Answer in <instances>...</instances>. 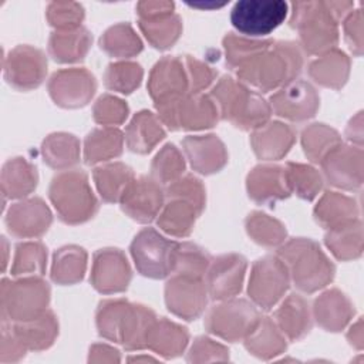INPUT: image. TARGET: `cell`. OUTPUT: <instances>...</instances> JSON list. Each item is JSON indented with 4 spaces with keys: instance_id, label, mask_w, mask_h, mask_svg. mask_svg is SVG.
I'll return each mask as SVG.
<instances>
[{
    "instance_id": "obj_1",
    "label": "cell",
    "mask_w": 364,
    "mask_h": 364,
    "mask_svg": "<svg viewBox=\"0 0 364 364\" xmlns=\"http://www.w3.org/2000/svg\"><path fill=\"white\" fill-rule=\"evenodd\" d=\"M301 65L303 57L294 43L273 41L235 71L242 82L267 92L296 80Z\"/></svg>"
},
{
    "instance_id": "obj_2",
    "label": "cell",
    "mask_w": 364,
    "mask_h": 364,
    "mask_svg": "<svg viewBox=\"0 0 364 364\" xmlns=\"http://www.w3.org/2000/svg\"><path fill=\"white\" fill-rule=\"evenodd\" d=\"M155 320L151 309L124 299L104 300L97 311L98 333L127 350L146 348V337Z\"/></svg>"
},
{
    "instance_id": "obj_3",
    "label": "cell",
    "mask_w": 364,
    "mask_h": 364,
    "mask_svg": "<svg viewBox=\"0 0 364 364\" xmlns=\"http://www.w3.org/2000/svg\"><path fill=\"white\" fill-rule=\"evenodd\" d=\"M210 98L216 104L219 117L242 129H256L264 125L272 114L270 104L242 81L223 75L212 88Z\"/></svg>"
},
{
    "instance_id": "obj_4",
    "label": "cell",
    "mask_w": 364,
    "mask_h": 364,
    "mask_svg": "<svg viewBox=\"0 0 364 364\" xmlns=\"http://www.w3.org/2000/svg\"><path fill=\"white\" fill-rule=\"evenodd\" d=\"M277 256L287 267L293 283L304 293L327 286L334 277V264L311 239H290L279 247Z\"/></svg>"
},
{
    "instance_id": "obj_5",
    "label": "cell",
    "mask_w": 364,
    "mask_h": 364,
    "mask_svg": "<svg viewBox=\"0 0 364 364\" xmlns=\"http://www.w3.org/2000/svg\"><path fill=\"white\" fill-rule=\"evenodd\" d=\"M48 195L60 219L68 225L87 222L98 210L88 176L81 169H65L55 175Z\"/></svg>"
},
{
    "instance_id": "obj_6",
    "label": "cell",
    "mask_w": 364,
    "mask_h": 364,
    "mask_svg": "<svg viewBox=\"0 0 364 364\" xmlns=\"http://www.w3.org/2000/svg\"><path fill=\"white\" fill-rule=\"evenodd\" d=\"M290 21L299 30L301 46L307 53L321 55L336 48L338 43V20L330 10L328 3H294Z\"/></svg>"
},
{
    "instance_id": "obj_7",
    "label": "cell",
    "mask_w": 364,
    "mask_h": 364,
    "mask_svg": "<svg viewBox=\"0 0 364 364\" xmlns=\"http://www.w3.org/2000/svg\"><path fill=\"white\" fill-rule=\"evenodd\" d=\"M50 300V286L38 276H27L16 282L3 280L1 314L3 321H28L44 311Z\"/></svg>"
},
{
    "instance_id": "obj_8",
    "label": "cell",
    "mask_w": 364,
    "mask_h": 364,
    "mask_svg": "<svg viewBox=\"0 0 364 364\" xmlns=\"http://www.w3.org/2000/svg\"><path fill=\"white\" fill-rule=\"evenodd\" d=\"M176 243L164 237L154 228H144L134 237L129 247L136 270L152 279L171 276Z\"/></svg>"
},
{
    "instance_id": "obj_9",
    "label": "cell",
    "mask_w": 364,
    "mask_h": 364,
    "mask_svg": "<svg viewBox=\"0 0 364 364\" xmlns=\"http://www.w3.org/2000/svg\"><path fill=\"white\" fill-rule=\"evenodd\" d=\"M259 318L260 314L253 303L230 297L209 310L205 326L209 333L223 340L237 341L245 340Z\"/></svg>"
},
{
    "instance_id": "obj_10",
    "label": "cell",
    "mask_w": 364,
    "mask_h": 364,
    "mask_svg": "<svg viewBox=\"0 0 364 364\" xmlns=\"http://www.w3.org/2000/svg\"><path fill=\"white\" fill-rule=\"evenodd\" d=\"M158 118L171 129H202L213 127L219 111L213 100L203 94H186L182 98L156 107Z\"/></svg>"
},
{
    "instance_id": "obj_11",
    "label": "cell",
    "mask_w": 364,
    "mask_h": 364,
    "mask_svg": "<svg viewBox=\"0 0 364 364\" xmlns=\"http://www.w3.org/2000/svg\"><path fill=\"white\" fill-rule=\"evenodd\" d=\"M289 13L283 0H243L230 11L232 26L245 36H266L277 28Z\"/></svg>"
},
{
    "instance_id": "obj_12",
    "label": "cell",
    "mask_w": 364,
    "mask_h": 364,
    "mask_svg": "<svg viewBox=\"0 0 364 364\" xmlns=\"http://www.w3.org/2000/svg\"><path fill=\"white\" fill-rule=\"evenodd\" d=\"M289 283L290 276L282 259L277 255L264 256L252 266L247 291L255 304L270 310L284 296Z\"/></svg>"
},
{
    "instance_id": "obj_13",
    "label": "cell",
    "mask_w": 364,
    "mask_h": 364,
    "mask_svg": "<svg viewBox=\"0 0 364 364\" xmlns=\"http://www.w3.org/2000/svg\"><path fill=\"white\" fill-rule=\"evenodd\" d=\"M208 296L205 279L195 276L172 274L165 286L168 310L185 320L200 316L206 307Z\"/></svg>"
},
{
    "instance_id": "obj_14",
    "label": "cell",
    "mask_w": 364,
    "mask_h": 364,
    "mask_svg": "<svg viewBox=\"0 0 364 364\" xmlns=\"http://www.w3.org/2000/svg\"><path fill=\"white\" fill-rule=\"evenodd\" d=\"M148 91L155 107L173 102L189 92V78L185 63L178 57H164L149 75Z\"/></svg>"
},
{
    "instance_id": "obj_15",
    "label": "cell",
    "mask_w": 364,
    "mask_h": 364,
    "mask_svg": "<svg viewBox=\"0 0 364 364\" xmlns=\"http://www.w3.org/2000/svg\"><path fill=\"white\" fill-rule=\"evenodd\" d=\"M318 105L320 98L316 88L304 80H293L270 97L272 111L296 122L311 118L317 112Z\"/></svg>"
},
{
    "instance_id": "obj_16",
    "label": "cell",
    "mask_w": 364,
    "mask_h": 364,
    "mask_svg": "<svg viewBox=\"0 0 364 364\" xmlns=\"http://www.w3.org/2000/svg\"><path fill=\"white\" fill-rule=\"evenodd\" d=\"M165 200V191L152 176L134 178L121 198L122 210L139 223L158 218Z\"/></svg>"
},
{
    "instance_id": "obj_17",
    "label": "cell",
    "mask_w": 364,
    "mask_h": 364,
    "mask_svg": "<svg viewBox=\"0 0 364 364\" xmlns=\"http://www.w3.org/2000/svg\"><path fill=\"white\" fill-rule=\"evenodd\" d=\"M321 168L326 179L337 188L354 191L363 185V149L361 146L344 145L331 149L323 159Z\"/></svg>"
},
{
    "instance_id": "obj_18",
    "label": "cell",
    "mask_w": 364,
    "mask_h": 364,
    "mask_svg": "<svg viewBox=\"0 0 364 364\" xmlns=\"http://www.w3.org/2000/svg\"><path fill=\"white\" fill-rule=\"evenodd\" d=\"M97 90L94 75L85 68H64L53 74L48 92L57 105L78 108L85 105Z\"/></svg>"
},
{
    "instance_id": "obj_19",
    "label": "cell",
    "mask_w": 364,
    "mask_h": 364,
    "mask_svg": "<svg viewBox=\"0 0 364 364\" xmlns=\"http://www.w3.org/2000/svg\"><path fill=\"white\" fill-rule=\"evenodd\" d=\"M246 259L230 253L210 260L205 274L208 294L213 300H226L235 297L240 290L246 273Z\"/></svg>"
},
{
    "instance_id": "obj_20",
    "label": "cell",
    "mask_w": 364,
    "mask_h": 364,
    "mask_svg": "<svg viewBox=\"0 0 364 364\" xmlns=\"http://www.w3.org/2000/svg\"><path fill=\"white\" fill-rule=\"evenodd\" d=\"M47 73V58L44 54L30 46H18L4 63V75L7 81L18 90H31L38 87Z\"/></svg>"
},
{
    "instance_id": "obj_21",
    "label": "cell",
    "mask_w": 364,
    "mask_h": 364,
    "mask_svg": "<svg viewBox=\"0 0 364 364\" xmlns=\"http://www.w3.org/2000/svg\"><path fill=\"white\" fill-rule=\"evenodd\" d=\"M131 282V269L125 255L118 249H101L95 252L91 269L92 286L104 293L124 291Z\"/></svg>"
},
{
    "instance_id": "obj_22",
    "label": "cell",
    "mask_w": 364,
    "mask_h": 364,
    "mask_svg": "<svg viewBox=\"0 0 364 364\" xmlns=\"http://www.w3.org/2000/svg\"><path fill=\"white\" fill-rule=\"evenodd\" d=\"M6 223L14 236L36 237L48 229L51 212L41 199H26L10 206Z\"/></svg>"
},
{
    "instance_id": "obj_23",
    "label": "cell",
    "mask_w": 364,
    "mask_h": 364,
    "mask_svg": "<svg viewBox=\"0 0 364 364\" xmlns=\"http://www.w3.org/2000/svg\"><path fill=\"white\" fill-rule=\"evenodd\" d=\"M246 186L249 196L257 203H274L291 193L284 168L272 164L253 168L247 175Z\"/></svg>"
},
{
    "instance_id": "obj_24",
    "label": "cell",
    "mask_w": 364,
    "mask_h": 364,
    "mask_svg": "<svg viewBox=\"0 0 364 364\" xmlns=\"http://www.w3.org/2000/svg\"><path fill=\"white\" fill-rule=\"evenodd\" d=\"M182 146L192 168L205 175L218 172L228 161L225 145L216 135H189Z\"/></svg>"
},
{
    "instance_id": "obj_25",
    "label": "cell",
    "mask_w": 364,
    "mask_h": 364,
    "mask_svg": "<svg viewBox=\"0 0 364 364\" xmlns=\"http://www.w3.org/2000/svg\"><path fill=\"white\" fill-rule=\"evenodd\" d=\"M296 141L294 129L283 122L273 121L256 128L252 132L250 144L260 159L272 161L283 158Z\"/></svg>"
},
{
    "instance_id": "obj_26",
    "label": "cell",
    "mask_w": 364,
    "mask_h": 364,
    "mask_svg": "<svg viewBox=\"0 0 364 364\" xmlns=\"http://www.w3.org/2000/svg\"><path fill=\"white\" fill-rule=\"evenodd\" d=\"M274 323L291 341L303 338L311 328L309 303L300 294H289L274 311Z\"/></svg>"
},
{
    "instance_id": "obj_27",
    "label": "cell",
    "mask_w": 364,
    "mask_h": 364,
    "mask_svg": "<svg viewBox=\"0 0 364 364\" xmlns=\"http://www.w3.org/2000/svg\"><path fill=\"white\" fill-rule=\"evenodd\" d=\"M316 321L328 331H340L354 316V309L344 293L331 289L314 301L313 307Z\"/></svg>"
},
{
    "instance_id": "obj_28",
    "label": "cell",
    "mask_w": 364,
    "mask_h": 364,
    "mask_svg": "<svg viewBox=\"0 0 364 364\" xmlns=\"http://www.w3.org/2000/svg\"><path fill=\"white\" fill-rule=\"evenodd\" d=\"M316 220L328 229L360 219V206L355 199L340 192H326L314 208Z\"/></svg>"
},
{
    "instance_id": "obj_29",
    "label": "cell",
    "mask_w": 364,
    "mask_h": 364,
    "mask_svg": "<svg viewBox=\"0 0 364 364\" xmlns=\"http://www.w3.org/2000/svg\"><path fill=\"white\" fill-rule=\"evenodd\" d=\"M166 199L168 202L164 203L156 218L158 226L172 236H188L193 228L195 219L202 213V209L182 198L169 196Z\"/></svg>"
},
{
    "instance_id": "obj_30",
    "label": "cell",
    "mask_w": 364,
    "mask_h": 364,
    "mask_svg": "<svg viewBox=\"0 0 364 364\" xmlns=\"http://www.w3.org/2000/svg\"><path fill=\"white\" fill-rule=\"evenodd\" d=\"M164 136L162 122L151 111H139L125 129L127 146L138 154L149 152Z\"/></svg>"
},
{
    "instance_id": "obj_31",
    "label": "cell",
    "mask_w": 364,
    "mask_h": 364,
    "mask_svg": "<svg viewBox=\"0 0 364 364\" xmlns=\"http://www.w3.org/2000/svg\"><path fill=\"white\" fill-rule=\"evenodd\" d=\"M9 327L27 350L47 348L53 344L58 333L57 318L50 310L28 321L10 323Z\"/></svg>"
},
{
    "instance_id": "obj_32",
    "label": "cell",
    "mask_w": 364,
    "mask_h": 364,
    "mask_svg": "<svg viewBox=\"0 0 364 364\" xmlns=\"http://www.w3.org/2000/svg\"><path fill=\"white\" fill-rule=\"evenodd\" d=\"M92 37L82 26L55 30L48 41V53L58 63H74L85 57Z\"/></svg>"
},
{
    "instance_id": "obj_33",
    "label": "cell",
    "mask_w": 364,
    "mask_h": 364,
    "mask_svg": "<svg viewBox=\"0 0 364 364\" xmlns=\"http://www.w3.org/2000/svg\"><path fill=\"white\" fill-rule=\"evenodd\" d=\"M245 346L253 355L269 360L286 350V338L273 318L260 316L253 330L245 337Z\"/></svg>"
},
{
    "instance_id": "obj_34",
    "label": "cell",
    "mask_w": 364,
    "mask_h": 364,
    "mask_svg": "<svg viewBox=\"0 0 364 364\" xmlns=\"http://www.w3.org/2000/svg\"><path fill=\"white\" fill-rule=\"evenodd\" d=\"M348 73L350 60L337 48L318 55V58L309 65V74L317 84L334 90H338L346 84Z\"/></svg>"
},
{
    "instance_id": "obj_35",
    "label": "cell",
    "mask_w": 364,
    "mask_h": 364,
    "mask_svg": "<svg viewBox=\"0 0 364 364\" xmlns=\"http://www.w3.org/2000/svg\"><path fill=\"white\" fill-rule=\"evenodd\" d=\"M125 136L115 127H102L90 132L84 142L85 164L94 165L97 162L117 158L122 152Z\"/></svg>"
},
{
    "instance_id": "obj_36",
    "label": "cell",
    "mask_w": 364,
    "mask_h": 364,
    "mask_svg": "<svg viewBox=\"0 0 364 364\" xmlns=\"http://www.w3.org/2000/svg\"><path fill=\"white\" fill-rule=\"evenodd\" d=\"M188 337L186 328L166 318H156L148 333L146 348L165 357H175L186 347Z\"/></svg>"
},
{
    "instance_id": "obj_37",
    "label": "cell",
    "mask_w": 364,
    "mask_h": 364,
    "mask_svg": "<svg viewBox=\"0 0 364 364\" xmlns=\"http://www.w3.org/2000/svg\"><path fill=\"white\" fill-rule=\"evenodd\" d=\"M92 176L97 189L105 202H119L125 189L135 178L132 169L122 162L97 166Z\"/></svg>"
},
{
    "instance_id": "obj_38",
    "label": "cell",
    "mask_w": 364,
    "mask_h": 364,
    "mask_svg": "<svg viewBox=\"0 0 364 364\" xmlns=\"http://www.w3.org/2000/svg\"><path fill=\"white\" fill-rule=\"evenodd\" d=\"M324 240L331 253L340 260H351L360 257L363 253L361 220L357 219L354 222L328 229Z\"/></svg>"
},
{
    "instance_id": "obj_39",
    "label": "cell",
    "mask_w": 364,
    "mask_h": 364,
    "mask_svg": "<svg viewBox=\"0 0 364 364\" xmlns=\"http://www.w3.org/2000/svg\"><path fill=\"white\" fill-rule=\"evenodd\" d=\"M138 26L146 40L154 47L161 50L171 47L178 40L182 31L181 18L173 11L159 16L139 17Z\"/></svg>"
},
{
    "instance_id": "obj_40",
    "label": "cell",
    "mask_w": 364,
    "mask_h": 364,
    "mask_svg": "<svg viewBox=\"0 0 364 364\" xmlns=\"http://www.w3.org/2000/svg\"><path fill=\"white\" fill-rule=\"evenodd\" d=\"M41 152L48 166L65 171L80 159V141L71 134H51L44 139Z\"/></svg>"
},
{
    "instance_id": "obj_41",
    "label": "cell",
    "mask_w": 364,
    "mask_h": 364,
    "mask_svg": "<svg viewBox=\"0 0 364 364\" xmlns=\"http://www.w3.org/2000/svg\"><path fill=\"white\" fill-rule=\"evenodd\" d=\"M37 169L24 158L10 159L1 172L3 193L10 198H23L37 185Z\"/></svg>"
},
{
    "instance_id": "obj_42",
    "label": "cell",
    "mask_w": 364,
    "mask_h": 364,
    "mask_svg": "<svg viewBox=\"0 0 364 364\" xmlns=\"http://www.w3.org/2000/svg\"><path fill=\"white\" fill-rule=\"evenodd\" d=\"M85 267V250L78 246H65L54 253L51 277L58 284H73L82 279Z\"/></svg>"
},
{
    "instance_id": "obj_43",
    "label": "cell",
    "mask_w": 364,
    "mask_h": 364,
    "mask_svg": "<svg viewBox=\"0 0 364 364\" xmlns=\"http://www.w3.org/2000/svg\"><path fill=\"white\" fill-rule=\"evenodd\" d=\"M341 144L338 132L324 124H311L301 132V145L306 156L320 164L321 159L337 145Z\"/></svg>"
},
{
    "instance_id": "obj_44",
    "label": "cell",
    "mask_w": 364,
    "mask_h": 364,
    "mask_svg": "<svg viewBox=\"0 0 364 364\" xmlns=\"http://www.w3.org/2000/svg\"><path fill=\"white\" fill-rule=\"evenodd\" d=\"M101 48L117 58H128L142 50V43L134 28L127 23L109 27L100 40Z\"/></svg>"
},
{
    "instance_id": "obj_45",
    "label": "cell",
    "mask_w": 364,
    "mask_h": 364,
    "mask_svg": "<svg viewBox=\"0 0 364 364\" xmlns=\"http://www.w3.org/2000/svg\"><path fill=\"white\" fill-rule=\"evenodd\" d=\"M210 260V256L202 247L188 242L176 243L171 274H186L205 279Z\"/></svg>"
},
{
    "instance_id": "obj_46",
    "label": "cell",
    "mask_w": 364,
    "mask_h": 364,
    "mask_svg": "<svg viewBox=\"0 0 364 364\" xmlns=\"http://www.w3.org/2000/svg\"><path fill=\"white\" fill-rule=\"evenodd\" d=\"M284 172L290 192H296L297 196L311 200L321 191L323 178L318 171L310 165L289 162L284 166Z\"/></svg>"
},
{
    "instance_id": "obj_47",
    "label": "cell",
    "mask_w": 364,
    "mask_h": 364,
    "mask_svg": "<svg viewBox=\"0 0 364 364\" xmlns=\"http://www.w3.org/2000/svg\"><path fill=\"white\" fill-rule=\"evenodd\" d=\"M246 230L256 243L267 247L280 246L286 240L284 226L262 212H252L247 216Z\"/></svg>"
},
{
    "instance_id": "obj_48",
    "label": "cell",
    "mask_w": 364,
    "mask_h": 364,
    "mask_svg": "<svg viewBox=\"0 0 364 364\" xmlns=\"http://www.w3.org/2000/svg\"><path fill=\"white\" fill-rule=\"evenodd\" d=\"M47 252L40 242H26L16 247L13 276H41L46 270Z\"/></svg>"
},
{
    "instance_id": "obj_49",
    "label": "cell",
    "mask_w": 364,
    "mask_h": 364,
    "mask_svg": "<svg viewBox=\"0 0 364 364\" xmlns=\"http://www.w3.org/2000/svg\"><path fill=\"white\" fill-rule=\"evenodd\" d=\"M142 68L136 63L131 61H117L107 67L104 74V84L112 91L122 94L132 92L142 80Z\"/></svg>"
},
{
    "instance_id": "obj_50",
    "label": "cell",
    "mask_w": 364,
    "mask_h": 364,
    "mask_svg": "<svg viewBox=\"0 0 364 364\" xmlns=\"http://www.w3.org/2000/svg\"><path fill=\"white\" fill-rule=\"evenodd\" d=\"M273 40H250L245 37H239L233 33H229L223 38L226 63L232 70H237L247 60L266 50Z\"/></svg>"
},
{
    "instance_id": "obj_51",
    "label": "cell",
    "mask_w": 364,
    "mask_h": 364,
    "mask_svg": "<svg viewBox=\"0 0 364 364\" xmlns=\"http://www.w3.org/2000/svg\"><path fill=\"white\" fill-rule=\"evenodd\" d=\"M152 178L159 183H171L181 178L185 171V161L179 149L173 144H166L154 158Z\"/></svg>"
},
{
    "instance_id": "obj_52",
    "label": "cell",
    "mask_w": 364,
    "mask_h": 364,
    "mask_svg": "<svg viewBox=\"0 0 364 364\" xmlns=\"http://www.w3.org/2000/svg\"><path fill=\"white\" fill-rule=\"evenodd\" d=\"M128 115L127 104L109 94L101 95L94 105V119L102 127H114L121 122Z\"/></svg>"
},
{
    "instance_id": "obj_53",
    "label": "cell",
    "mask_w": 364,
    "mask_h": 364,
    "mask_svg": "<svg viewBox=\"0 0 364 364\" xmlns=\"http://www.w3.org/2000/svg\"><path fill=\"white\" fill-rule=\"evenodd\" d=\"M47 18L58 30L75 28L81 26L84 10L78 3H51L47 10Z\"/></svg>"
},
{
    "instance_id": "obj_54",
    "label": "cell",
    "mask_w": 364,
    "mask_h": 364,
    "mask_svg": "<svg viewBox=\"0 0 364 364\" xmlns=\"http://www.w3.org/2000/svg\"><path fill=\"white\" fill-rule=\"evenodd\" d=\"M183 63L189 78V94H200L213 81L216 73L191 55H185Z\"/></svg>"
},
{
    "instance_id": "obj_55",
    "label": "cell",
    "mask_w": 364,
    "mask_h": 364,
    "mask_svg": "<svg viewBox=\"0 0 364 364\" xmlns=\"http://www.w3.org/2000/svg\"><path fill=\"white\" fill-rule=\"evenodd\" d=\"M223 361L229 360V350L208 338V337H198L193 341V346L189 350L188 361Z\"/></svg>"
},
{
    "instance_id": "obj_56",
    "label": "cell",
    "mask_w": 364,
    "mask_h": 364,
    "mask_svg": "<svg viewBox=\"0 0 364 364\" xmlns=\"http://www.w3.org/2000/svg\"><path fill=\"white\" fill-rule=\"evenodd\" d=\"M344 37L348 43V47L355 55H361L363 50V11L361 9L351 10L343 18Z\"/></svg>"
},
{
    "instance_id": "obj_57",
    "label": "cell",
    "mask_w": 364,
    "mask_h": 364,
    "mask_svg": "<svg viewBox=\"0 0 364 364\" xmlns=\"http://www.w3.org/2000/svg\"><path fill=\"white\" fill-rule=\"evenodd\" d=\"M90 361H112L111 357H114L115 360L119 361V355L118 351L105 346V344H95L92 346L91 351H90Z\"/></svg>"
},
{
    "instance_id": "obj_58",
    "label": "cell",
    "mask_w": 364,
    "mask_h": 364,
    "mask_svg": "<svg viewBox=\"0 0 364 364\" xmlns=\"http://www.w3.org/2000/svg\"><path fill=\"white\" fill-rule=\"evenodd\" d=\"M355 131H358V134H363V127H361V112H358L357 114V117L355 118H353L351 119V122L348 124V127H347V136H348V139L350 141H353V142H355L357 144V146H360L358 145V142H357V138H355Z\"/></svg>"
},
{
    "instance_id": "obj_59",
    "label": "cell",
    "mask_w": 364,
    "mask_h": 364,
    "mask_svg": "<svg viewBox=\"0 0 364 364\" xmlns=\"http://www.w3.org/2000/svg\"><path fill=\"white\" fill-rule=\"evenodd\" d=\"M348 340L353 346H355L358 350L363 346V333H361V318L355 323V326L351 327V331L348 333Z\"/></svg>"
}]
</instances>
